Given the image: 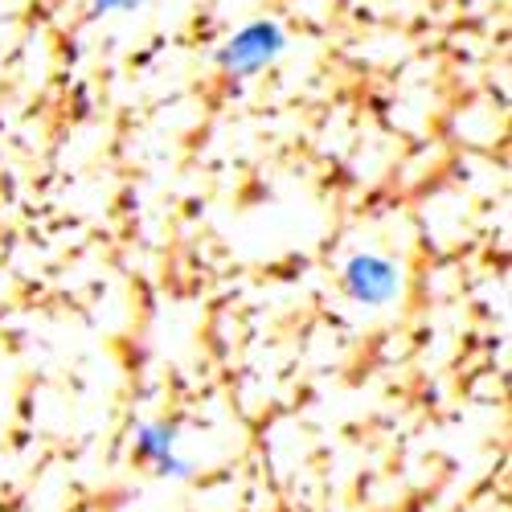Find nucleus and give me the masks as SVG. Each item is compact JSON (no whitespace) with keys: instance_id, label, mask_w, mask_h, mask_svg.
Masks as SVG:
<instances>
[{"instance_id":"obj_1","label":"nucleus","mask_w":512,"mask_h":512,"mask_svg":"<svg viewBox=\"0 0 512 512\" xmlns=\"http://www.w3.org/2000/svg\"><path fill=\"white\" fill-rule=\"evenodd\" d=\"M287 50V33L275 21H250L238 33H230L218 50V66L226 78H250L275 66Z\"/></svg>"},{"instance_id":"obj_2","label":"nucleus","mask_w":512,"mask_h":512,"mask_svg":"<svg viewBox=\"0 0 512 512\" xmlns=\"http://www.w3.org/2000/svg\"><path fill=\"white\" fill-rule=\"evenodd\" d=\"M340 287L361 308H386L402 291V271L386 254H353L345 271H340Z\"/></svg>"},{"instance_id":"obj_3","label":"nucleus","mask_w":512,"mask_h":512,"mask_svg":"<svg viewBox=\"0 0 512 512\" xmlns=\"http://www.w3.org/2000/svg\"><path fill=\"white\" fill-rule=\"evenodd\" d=\"M136 459L152 463L160 476H189V459L177 455V426L168 422H148L136 435Z\"/></svg>"},{"instance_id":"obj_4","label":"nucleus","mask_w":512,"mask_h":512,"mask_svg":"<svg viewBox=\"0 0 512 512\" xmlns=\"http://www.w3.org/2000/svg\"><path fill=\"white\" fill-rule=\"evenodd\" d=\"M148 0H87V9L95 17H119V13H140Z\"/></svg>"}]
</instances>
